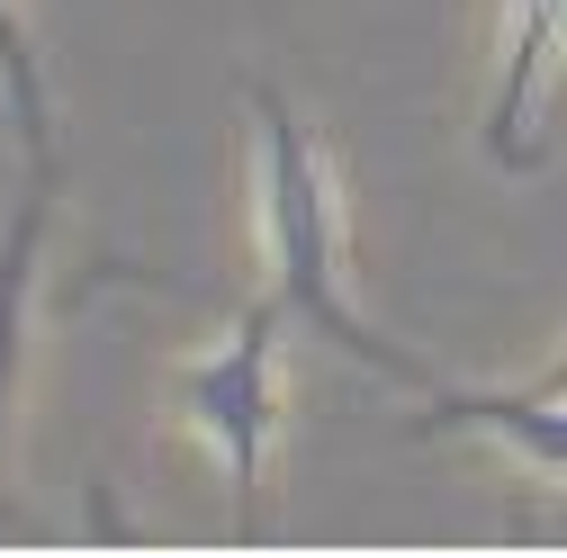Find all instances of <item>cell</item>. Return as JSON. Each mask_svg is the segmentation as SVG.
Returning <instances> with one entry per match:
<instances>
[{
  "label": "cell",
  "instance_id": "1",
  "mask_svg": "<svg viewBox=\"0 0 567 558\" xmlns=\"http://www.w3.org/2000/svg\"><path fill=\"white\" fill-rule=\"evenodd\" d=\"M244 135H252V226H261V270L279 307L298 316V333H316L324 352L361 361L370 379L433 396L442 370H423L405 342H388L361 298H351V198H342V163L324 154V135L298 117V100L279 82H244Z\"/></svg>",
  "mask_w": 567,
  "mask_h": 558
},
{
  "label": "cell",
  "instance_id": "2",
  "mask_svg": "<svg viewBox=\"0 0 567 558\" xmlns=\"http://www.w3.org/2000/svg\"><path fill=\"white\" fill-rule=\"evenodd\" d=\"M289 333H298V316L279 307V289H261L235 307V324L207 352L172 361V414L226 459L235 531H261V486H270V451H279V414H289Z\"/></svg>",
  "mask_w": 567,
  "mask_h": 558
},
{
  "label": "cell",
  "instance_id": "3",
  "mask_svg": "<svg viewBox=\"0 0 567 558\" xmlns=\"http://www.w3.org/2000/svg\"><path fill=\"white\" fill-rule=\"evenodd\" d=\"M558 63H567V0H505V10H495L486 117H477V154L505 172V180H532V172L549 163Z\"/></svg>",
  "mask_w": 567,
  "mask_h": 558
},
{
  "label": "cell",
  "instance_id": "4",
  "mask_svg": "<svg viewBox=\"0 0 567 558\" xmlns=\"http://www.w3.org/2000/svg\"><path fill=\"white\" fill-rule=\"evenodd\" d=\"M54 189H63V163H28L10 217H0V477H10L19 396H28V324H37V270L54 235Z\"/></svg>",
  "mask_w": 567,
  "mask_h": 558
},
{
  "label": "cell",
  "instance_id": "5",
  "mask_svg": "<svg viewBox=\"0 0 567 558\" xmlns=\"http://www.w3.org/2000/svg\"><path fill=\"white\" fill-rule=\"evenodd\" d=\"M0 100H10L19 163H63L54 73H45V45H37V28H28V0H0Z\"/></svg>",
  "mask_w": 567,
  "mask_h": 558
},
{
  "label": "cell",
  "instance_id": "6",
  "mask_svg": "<svg viewBox=\"0 0 567 558\" xmlns=\"http://www.w3.org/2000/svg\"><path fill=\"white\" fill-rule=\"evenodd\" d=\"M523 388H540V396H567V352H558V361H549V370H532V379H523Z\"/></svg>",
  "mask_w": 567,
  "mask_h": 558
},
{
  "label": "cell",
  "instance_id": "7",
  "mask_svg": "<svg viewBox=\"0 0 567 558\" xmlns=\"http://www.w3.org/2000/svg\"><path fill=\"white\" fill-rule=\"evenodd\" d=\"M0 531H28V514L10 505V486H0Z\"/></svg>",
  "mask_w": 567,
  "mask_h": 558
},
{
  "label": "cell",
  "instance_id": "8",
  "mask_svg": "<svg viewBox=\"0 0 567 558\" xmlns=\"http://www.w3.org/2000/svg\"><path fill=\"white\" fill-rule=\"evenodd\" d=\"M558 531H567V514H558Z\"/></svg>",
  "mask_w": 567,
  "mask_h": 558
}]
</instances>
